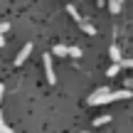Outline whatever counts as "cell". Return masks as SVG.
<instances>
[{"label": "cell", "instance_id": "7", "mask_svg": "<svg viewBox=\"0 0 133 133\" xmlns=\"http://www.w3.org/2000/svg\"><path fill=\"white\" fill-rule=\"evenodd\" d=\"M66 12H69L71 17H74V22H81V15L76 12V8H74V5H69V8H66Z\"/></svg>", "mask_w": 133, "mask_h": 133}, {"label": "cell", "instance_id": "16", "mask_svg": "<svg viewBox=\"0 0 133 133\" xmlns=\"http://www.w3.org/2000/svg\"><path fill=\"white\" fill-rule=\"evenodd\" d=\"M0 47H5V35H0Z\"/></svg>", "mask_w": 133, "mask_h": 133}, {"label": "cell", "instance_id": "3", "mask_svg": "<svg viewBox=\"0 0 133 133\" xmlns=\"http://www.w3.org/2000/svg\"><path fill=\"white\" fill-rule=\"evenodd\" d=\"M131 96V91L128 89H121V91H109V94H106V104H109V101H121V99H128Z\"/></svg>", "mask_w": 133, "mask_h": 133}, {"label": "cell", "instance_id": "14", "mask_svg": "<svg viewBox=\"0 0 133 133\" xmlns=\"http://www.w3.org/2000/svg\"><path fill=\"white\" fill-rule=\"evenodd\" d=\"M0 133H12V128H10L8 123H0Z\"/></svg>", "mask_w": 133, "mask_h": 133}, {"label": "cell", "instance_id": "15", "mask_svg": "<svg viewBox=\"0 0 133 133\" xmlns=\"http://www.w3.org/2000/svg\"><path fill=\"white\" fill-rule=\"evenodd\" d=\"M3 94H5V86L0 84V101H3Z\"/></svg>", "mask_w": 133, "mask_h": 133}, {"label": "cell", "instance_id": "11", "mask_svg": "<svg viewBox=\"0 0 133 133\" xmlns=\"http://www.w3.org/2000/svg\"><path fill=\"white\" fill-rule=\"evenodd\" d=\"M109 116H99V118H94V126H104V123H109Z\"/></svg>", "mask_w": 133, "mask_h": 133}, {"label": "cell", "instance_id": "1", "mask_svg": "<svg viewBox=\"0 0 133 133\" xmlns=\"http://www.w3.org/2000/svg\"><path fill=\"white\" fill-rule=\"evenodd\" d=\"M44 62V76H47L49 84H57V74H54V64H52V54H44L42 57Z\"/></svg>", "mask_w": 133, "mask_h": 133}, {"label": "cell", "instance_id": "10", "mask_svg": "<svg viewBox=\"0 0 133 133\" xmlns=\"http://www.w3.org/2000/svg\"><path fill=\"white\" fill-rule=\"evenodd\" d=\"M54 54H57V57H66V47L64 44H57V47H54Z\"/></svg>", "mask_w": 133, "mask_h": 133}, {"label": "cell", "instance_id": "2", "mask_svg": "<svg viewBox=\"0 0 133 133\" xmlns=\"http://www.w3.org/2000/svg\"><path fill=\"white\" fill-rule=\"evenodd\" d=\"M111 89H106V86H101V89H96L94 94L89 96V104L91 106H101V104H106V94H109Z\"/></svg>", "mask_w": 133, "mask_h": 133}, {"label": "cell", "instance_id": "5", "mask_svg": "<svg viewBox=\"0 0 133 133\" xmlns=\"http://www.w3.org/2000/svg\"><path fill=\"white\" fill-rule=\"evenodd\" d=\"M109 54H111V59H114V64H116V62H121V59H123V57H121V49L116 47V44H111V49H109Z\"/></svg>", "mask_w": 133, "mask_h": 133}, {"label": "cell", "instance_id": "19", "mask_svg": "<svg viewBox=\"0 0 133 133\" xmlns=\"http://www.w3.org/2000/svg\"><path fill=\"white\" fill-rule=\"evenodd\" d=\"M84 133H89V131H84Z\"/></svg>", "mask_w": 133, "mask_h": 133}, {"label": "cell", "instance_id": "9", "mask_svg": "<svg viewBox=\"0 0 133 133\" xmlns=\"http://www.w3.org/2000/svg\"><path fill=\"white\" fill-rule=\"evenodd\" d=\"M118 71H121V66H118V64H111L109 69H106V76H116Z\"/></svg>", "mask_w": 133, "mask_h": 133}, {"label": "cell", "instance_id": "18", "mask_svg": "<svg viewBox=\"0 0 133 133\" xmlns=\"http://www.w3.org/2000/svg\"><path fill=\"white\" fill-rule=\"evenodd\" d=\"M99 3H104V0H99Z\"/></svg>", "mask_w": 133, "mask_h": 133}, {"label": "cell", "instance_id": "8", "mask_svg": "<svg viewBox=\"0 0 133 133\" xmlns=\"http://www.w3.org/2000/svg\"><path fill=\"white\" fill-rule=\"evenodd\" d=\"M66 54L74 57V59H79V57H81V49H79V47H66Z\"/></svg>", "mask_w": 133, "mask_h": 133}, {"label": "cell", "instance_id": "6", "mask_svg": "<svg viewBox=\"0 0 133 133\" xmlns=\"http://www.w3.org/2000/svg\"><path fill=\"white\" fill-rule=\"evenodd\" d=\"M79 27L84 30L86 35H96V27H94V25H89V22H86V20H81V22H79Z\"/></svg>", "mask_w": 133, "mask_h": 133}, {"label": "cell", "instance_id": "17", "mask_svg": "<svg viewBox=\"0 0 133 133\" xmlns=\"http://www.w3.org/2000/svg\"><path fill=\"white\" fill-rule=\"evenodd\" d=\"M0 123H3V111H0Z\"/></svg>", "mask_w": 133, "mask_h": 133}, {"label": "cell", "instance_id": "12", "mask_svg": "<svg viewBox=\"0 0 133 133\" xmlns=\"http://www.w3.org/2000/svg\"><path fill=\"white\" fill-rule=\"evenodd\" d=\"M116 64H118L121 69H123V66H126V69H128V66H133V62H131V59H121V62H116Z\"/></svg>", "mask_w": 133, "mask_h": 133}, {"label": "cell", "instance_id": "4", "mask_svg": "<svg viewBox=\"0 0 133 133\" xmlns=\"http://www.w3.org/2000/svg\"><path fill=\"white\" fill-rule=\"evenodd\" d=\"M30 52H32V44H25V47L17 52V57H15V64H17V66H20V64H25V59L30 57Z\"/></svg>", "mask_w": 133, "mask_h": 133}, {"label": "cell", "instance_id": "13", "mask_svg": "<svg viewBox=\"0 0 133 133\" xmlns=\"http://www.w3.org/2000/svg\"><path fill=\"white\" fill-rule=\"evenodd\" d=\"M10 30V22H0V35H5Z\"/></svg>", "mask_w": 133, "mask_h": 133}]
</instances>
